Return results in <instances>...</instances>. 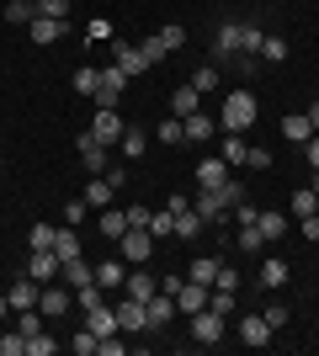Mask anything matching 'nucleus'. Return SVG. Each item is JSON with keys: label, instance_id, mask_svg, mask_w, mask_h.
Instances as JSON below:
<instances>
[{"label": "nucleus", "instance_id": "obj_1", "mask_svg": "<svg viewBox=\"0 0 319 356\" xmlns=\"http://www.w3.org/2000/svg\"><path fill=\"white\" fill-rule=\"evenodd\" d=\"M256 118H261V102H256V96H250V90H229V96H224V112H218V128H224V134H245Z\"/></svg>", "mask_w": 319, "mask_h": 356}, {"label": "nucleus", "instance_id": "obj_2", "mask_svg": "<svg viewBox=\"0 0 319 356\" xmlns=\"http://www.w3.org/2000/svg\"><path fill=\"white\" fill-rule=\"evenodd\" d=\"M117 250H122V261H133V266H144L154 255V234L149 229H128V234L117 239Z\"/></svg>", "mask_w": 319, "mask_h": 356}, {"label": "nucleus", "instance_id": "obj_3", "mask_svg": "<svg viewBox=\"0 0 319 356\" xmlns=\"http://www.w3.org/2000/svg\"><path fill=\"white\" fill-rule=\"evenodd\" d=\"M224 325H229L224 314L197 309V314H192V341H202V346H218V341H224Z\"/></svg>", "mask_w": 319, "mask_h": 356}, {"label": "nucleus", "instance_id": "obj_4", "mask_svg": "<svg viewBox=\"0 0 319 356\" xmlns=\"http://www.w3.org/2000/svg\"><path fill=\"white\" fill-rule=\"evenodd\" d=\"M91 134L96 144H122V118H117V106H96V118H91Z\"/></svg>", "mask_w": 319, "mask_h": 356}, {"label": "nucleus", "instance_id": "obj_5", "mask_svg": "<svg viewBox=\"0 0 319 356\" xmlns=\"http://www.w3.org/2000/svg\"><path fill=\"white\" fill-rule=\"evenodd\" d=\"M69 298H75V287L69 282H43V293H38V309H43V319H59V314H69Z\"/></svg>", "mask_w": 319, "mask_h": 356}, {"label": "nucleus", "instance_id": "obj_6", "mask_svg": "<svg viewBox=\"0 0 319 356\" xmlns=\"http://www.w3.org/2000/svg\"><path fill=\"white\" fill-rule=\"evenodd\" d=\"M122 90H128V74L112 64V70H101V86H96L91 102H96V106H117V102H122Z\"/></svg>", "mask_w": 319, "mask_h": 356}, {"label": "nucleus", "instance_id": "obj_7", "mask_svg": "<svg viewBox=\"0 0 319 356\" xmlns=\"http://www.w3.org/2000/svg\"><path fill=\"white\" fill-rule=\"evenodd\" d=\"M112 48H117V59H112V64H117V70L128 74V80H138V74H149V54H144L138 43H112Z\"/></svg>", "mask_w": 319, "mask_h": 356}, {"label": "nucleus", "instance_id": "obj_8", "mask_svg": "<svg viewBox=\"0 0 319 356\" xmlns=\"http://www.w3.org/2000/svg\"><path fill=\"white\" fill-rule=\"evenodd\" d=\"M75 154L85 160V170L106 176V144H96V134H91V128H85V134H75Z\"/></svg>", "mask_w": 319, "mask_h": 356}, {"label": "nucleus", "instance_id": "obj_9", "mask_svg": "<svg viewBox=\"0 0 319 356\" xmlns=\"http://www.w3.org/2000/svg\"><path fill=\"white\" fill-rule=\"evenodd\" d=\"M112 309H117V325L128 330V335H138V330H149V319H144V303H138V298H112Z\"/></svg>", "mask_w": 319, "mask_h": 356}, {"label": "nucleus", "instance_id": "obj_10", "mask_svg": "<svg viewBox=\"0 0 319 356\" xmlns=\"http://www.w3.org/2000/svg\"><path fill=\"white\" fill-rule=\"evenodd\" d=\"M208 293H213V287H202V282H192V277H186V282L176 287V314H197V309H208Z\"/></svg>", "mask_w": 319, "mask_h": 356}, {"label": "nucleus", "instance_id": "obj_11", "mask_svg": "<svg viewBox=\"0 0 319 356\" xmlns=\"http://www.w3.org/2000/svg\"><path fill=\"white\" fill-rule=\"evenodd\" d=\"M59 271H64V261L54 250H32V261H27V277H32V282H54Z\"/></svg>", "mask_w": 319, "mask_h": 356}, {"label": "nucleus", "instance_id": "obj_12", "mask_svg": "<svg viewBox=\"0 0 319 356\" xmlns=\"http://www.w3.org/2000/svg\"><path fill=\"white\" fill-rule=\"evenodd\" d=\"M144 319H149V330H165L170 319H176V298H170V293H154L149 303H144Z\"/></svg>", "mask_w": 319, "mask_h": 356}, {"label": "nucleus", "instance_id": "obj_13", "mask_svg": "<svg viewBox=\"0 0 319 356\" xmlns=\"http://www.w3.org/2000/svg\"><path fill=\"white\" fill-rule=\"evenodd\" d=\"M85 330H96V335H122V325H117V309H112V303H101V309H91L85 314Z\"/></svg>", "mask_w": 319, "mask_h": 356}, {"label": "nucleus", "instance_id": "obj_14", "mask_svg": "<svg viewBox=\"0 0 319 356\" xmlns=\"http://www.w3.org/2000/svg\"><path fill=\"white\" fill-rule=\"evenodd\" d=\"M240 341L245 346H272V325H266L261 314H245L240 319Z\"/></svg>", "mask_w": 319, "mask_h": 356}, {"label": "nucleus", "instance_id": "obj_15", "mask_svg": "<svg viewBox=\"0 0 319 356\" xmlns=\"http://www.w3.org/2000/svg\"><path fill=\"white\" fill-rule=\"evenodd\" d=\"M122 282H128V266H122L117 255L96 266V287H106V293H122Z\"/></svg>", "mask_w": 319, "mask_h": 356}, {"label": "nucleus", "instance_id": "obj_16", "mask_svg": "<svg viewBox=\"0 0 319 356\" xmlns=\"http://www.w3.org/2000/svg\"><path fill=\"white\" fill-rule=\"evenodd\" d=\"M192 208L202 213V223H218V218H229V208H224V197L213 192V186H202V192H197V202H192Z\"/></svg>", "mask_w": 319, "mask_h": 356}, {"label": "nucleus", "instance_id": "obj_17", "mask_svg": "<svg viewBox=\"0 0 319 356\" xmlns=\"http://www.w3.org/2000/svg\"><path fill=\"white\" fill-rule=\"evenodd\" d=\"M197 106H202V90L192 86V80H186V86L176 90V96H170V118H192Z\"/></svg>", "mask_w": 319, "mask_h": 356}, {"label": "nucleus", "instance_id": "obj_18", "mask_svg": "<svg viewBox=\"0 0 319 356\" xmlns=\"http://www.w3.org/2000/svg\"><path fill=\"white\" fill-rule=\"evenodd\" d=\"M218 266H224L218 255H192V266H186V277H192V282H202V287H213V282H218Z\"/></svg>", "mask_w": 319, "mask_h": 356}, {"label": "nucleus", "instance_id": "obj_19", "mask_svg": "<svg viewBox=\"0 0 319 356\" xmlns=\"http://www.w3.org/2000/svg\"><path fill=\"white\" fill-rule=\"evenodd\" d=\"M38 293H43V282H32V277H22V282H16L11 293H6V298H11V309L22 314V309H38Z\"/></svg>", "mask_w": 319, "mask_h": 356}, {"label": "nucleus", "instance_id": "obj_20", "mask_svg": "<svg viewBox=\"0 0 319 356\" xmlns=\"http://www.w3.org/2000/svg\"><path fill=\"white\" fill-rule=\"evenodd\" d=\"M69 22H54V16H32V43H59Z\"/></svg>", "mask_w": 319, "mask_h": 356}, {"label": "nucleus", "instance_id": "obj_21", "mask_svg": "<svg viewBox=\"0 0 319 356\" xmlns=\"http://www.w3.org/2000/svg\"><path fill=\"white\" fill-rule=\"evenodd\" d=\"M122 293H128V298H138V303H149V298L160 293V287H154V277H149V271H128Z\"/></svg>", "mask_w": 319, "mask_h": 356}, {"label": "nucleus", "instance_id": "obj_22", "mask_svg": "<svg viewBox=\"0 0 319 356\" xmlns=\"http://www.w3.org/2000/svg\"><path fill=\"white\" fill-rule=\"evenodd\" d=\"M282 138H288V144H309V138H314V122H309V112H298V118H282Z\"/></svg>", "mask_w": 319, "mask_h": 356}, {"label": "nucleus", "instance_id": "obj_23", "mask_svg": "<svg viewBox=\"0 0 319 356\" xmlns=\"http://www.w3.org/2000/svg\"><path fill=\"white\" fill-rule=\"evenodd\" d=\"M112 197H117V186L106 176H96L91 186H85V208H112Z\"/></svg>", "mask_w": 319, "mask_h": 356}, {"label": "nucleus", "instance_id": "obj_24", "mask_svg": "<svg viewBox=\"0 0 319 356\" xmlns=\"http://www.w3.org/2000/svg\"><path fill=\"white\" fill-rule=\"evenodd\" d=\"M69 287H85V282H96V266H85V255H75V261H64V271H59Z\"/></svg>", "mask_w": 319, "mask_h": 356}, {"label": "nucleus", "instance_id": "obj_25", "mask_svg": "<svg viewBox=\"0 0 319 356\" xmlns=\"http://www.w3.org/2000/svg\"><path fill=\"white\" fill-rule=\"evenodd\" d=\"M128 229H133V223H128V208H122V213H117V208H106V213H101V234L112 239V245H117Z\"/></svg>", "mask_w": 319, "mask_h": 356}, {"label": "nucleus", "instance_id": "obj_26", "mask_svg": "<svg viewBox=\"0 0 319 356\" xmlns=\"http://www.w3.org/2000/svg\"><path fill=\"white\" fill-rule=\"evenodd\" d=\"M75 303H80V314H91V309H101V303H112V293L96 287V282H85V287H75Z\"/></svg>", "mask_w": 319, "mask_h": 356}, {"label": "nucleus", "instance_id": "obj_27", "mask_svg": "<svg viewBox=\"0 0 319 356\" xmlns=\"http://www.w3.org/2000/svg\"><path fill=\"white\" fill-rule=\"evenodd\" d=\"M261 287H272V293H277V287H288V261H277V255H272V261H261Z\"/></svg>", "mask_w": 319, "mask_h": 356}, {"label": "nucleus", "instance_id": "obj_28", "mask_svg": "<svg viewBox=\"0 0 319 356\" xmlns=\"http://www.w3.org/2000/svg\"><path fill=\"white\" fill-rule=\"evenodd\" d=\"M54 255H59V261H75V255H80V234L69 229V223L54 234Z\"/></svg>", "mask_w": 319, "mask_h": 356}, {"label": "nucleus", "instance_id": "obj_29", "mask_svg": "<svg viewBox=\"0 0 319 356\" xmlns=\"http://www.w3.org/2000/svg\"><path fill=\"white\" fill-rule=\"evenodd\" d=\"M197 181H202V186H224V181H229L224 154H218V160H202V165H197Z\"/></svg>", "mask_w": 319, "mask_h": 356}, {"label": "nucleus", "instance_id": "obj_30", "mask_svg": "<svg viewBox=\"0 0 319 356\" xmlns=\"http://www.w3.org/2000/svg\"><path fill=\"white\" fill-rule=\"evenodd\" d=\"M181 128H186V138H197V144H202V138H208V134H218V128H213V118H208V112H202V106H197V112H192V118H181Z\"/></svg>", "mask_w": 319, "mask_h": 356}, {"label": "nucleus", "instance_id": "obj_31", "mask_svg": "<svg viewBox=\"0 0 319 356\" xmlns=\"http://www.w3.org/2000/svg\"><path fill=\"white\" fill-rule=\"evenodd\" d=\"M176 234H181V239H197L202 234V213L197 208H181V213H176Z\"/></svg>", "mask_w": 319, "mask_h": 356}, {"label": "nucleus", "instance_id": "obj_32", "mask_svg": "<svg viewBox=\"0 0 319 356\" xmlns=\"http://www.w3.org/2000/svg\"><path fill=\"white\" fill-rule=\"evenodd\" d=\"M256 229L266 234V245H272V239H282V234H288V218H282V213H261V218H256Z\"/></svg>", "mask_w": 319, "mask_h": 356}, {"label": "nucleus", "instance_id": "obj_33", "mask_svg": "<svg viewBox=\"0 0 319 356\" xmlns=\"http://www.w3.org/2000/svg\"><path fill=\"white\" fill-rule=\"evenodd\" d=\"M144 149H149V134H144V128H122V154H128V160H138Z\"/></svg>", "mask_w": 319, "mask_h": 356}, {"label": "nucleus", "instance_id": "obj_34", "mask_svg": "<svg viewBox=\"0 0 319 356\" xmlns=\"http://www.w3.org/2000/svg\"><path fill=\"white\" fill-rule=\"evenodd\" d=\"M154 43H160V54H176V48H186V27H176V22H170V27H160V38H154Z\"/></svg>", "mask_w": 319, "mask_h": 356}, {"label": "nucleus", "instance_id": "obj_35", "mask_svg": "<svg viewBox=\"0 0 319 356\" xmlns=\"http://www.w3.org/2000/svg\"><path fill=\"white\" fill-rule=\"evenodd\" d=\"M245 149H250V144H245V134H229V138H224V165H229V170H234V165H245Z\"/></svg>", "mask_w": 319, "mask_h": 356}, {"label": "nucleus", "instance_id": "obj_36", "mask_svg": "<svg viewBox=\"0 0 319 356\" xmlns=\"http://www.w3.org/2000/svg\"><path fill=\"white\" fill-rule=\"evenodd\" d=\"M218 54H240V22H224V27H218Z\"/></svg>", "mask_w": 319, "mask_h": 356}, {"label": "nucleus", "instance_id": "obj_37", "mask_svg": "<svg viewBox=\"0 0 319 356\" xmlns=\"http://www.w3.org/2000/svg\"><path fill=\"white\" fill-rule=\"evenodd\" d=\"M261 43H266V32H261L256 22H245L240 27V54H261Z\"/></svg>", "mask_w": 319, "mask_h": 356}, {"label": "nucleus", "instance_id": "obj_38", "mask_svg": "<svg viewBox=\"0 0 319 356\" xmlns=\"http://www.w3.org/2000/svg\"><path fill=\"white\" fill-rule=\"evenodd\" d=\"M0 356H27V335H22V330H6V335H0Z\"/></svg>", "mask_w": 319, "mask_h": 356}, {"label": "nucleus", "instance_id": "obj_39", "mask_svg": "<svg viewBox=\"0 0 319 356\" xmlns=\"http://www.w3.org/2000/svg\"><path fill=\"white\" fill-rule=\"evenodd\" d=\"M149 234H154V239L176 234V213H170V208H165V213H149Z\"/></svg>", "mask_w": 319, "mask_h": 356}, {"label": "nucleus", "instance_id": "obj_40", "mask_svg": "<svg viewBox=\"0 0 319 356\" xmlns=\"http://www.w3.org/2000/svg\"><path fill=\"white\" fill-rule=\"evenodd\" d=\"M101 86V70H75V96H96Z\"/></svg>", "mask_w": 319, "mask_h": 356}, {"label": "nucleus", "instance_id": "obj_41", "mask_svg": "<svg viewBox=\"0 0 319 356\" xmlns=\"http://www.w3.org/2000/svg\"><path fill=\"white\" fill-rule=\"evenodd\" d=\"M59 351V341H54V335H43V330H38V335H27V356H54Z\"/></svg>", "mask_w": 319, "mask_h": 356}, {"label": "nucleus", "instance_id": "obj_42", "mask_svg": "<svg viewBox=\"0 0 319 356\" xmlns=\"http://www.w3.org/2000/svg\"><path fill=\"white\" fill-rule=\"evenodd\" d=\"M261 59H266V64H282V59H288V43L266 32V43H261Z\"/></svg>", "mask_w": 319, "mask_h": 356}, {"label": "nucleus", "instance_id": "obj_43", "mask_svg": "<svg viewBox=\"0 0 319 356\" xmlns=\"http://www.w3.org/2000/svg\"><path fill=\"white\" fill-rule=\"evenodd\" d=\"M38 16H54V22H69V0H32Z\"/></svg>", "mask_w": 319, "mask_h": 356}, {"label": "nucleus", "instance_id": "obj_44", "mask_svg": "<svg viewBox=\"0 0 319 356\" xmlns=\"http://www.w3.org/2000/svg\"><path fill=\"white\" fill-rule=\"evenodd\" d=\"M32 16H38V6H32V0H11V6H6V22H16V27H22V22H32Z\"/></svg>", "mask_w": 319, "mask_h": 356}, {"label": "nucleus", "instance_id": "obj_45", "mask_svg": "<svg viewBox=\"0 0 319 356\" xmlns=\"http://www.w3.org/2000/svg\"><path fill=\"white\" fill-rule=\"evenodd\" d=\"M213 192L224 197V208H229V213H234V208L245 202V186H240V181H224V186H213Z\"/></svg>", "mask_w": 319, "mask_h": 356}, {"label": "nucleus", "instance_id": "obj_46", "mask_svg": "<svg viewBox=\"0 0 319 356\" xmlns=\"http://www.w3.org/2000/svg\"><path fill=\"white\" fill-rule=\"evenodd\" d=\"M240 245H245L250 255H256V250H266V234H261L256 223H240Z\"/></svg>", "mask_w": 319, "mask_h": 356}, {"label": "nucleus", "instance_id": "obj_47", "mask_svg": "<svg viewBox=\"0 0 319 356\" xmlns=\"http://www.w3.org/2000/svg\"><path fill=\"white\" fill-rule=\"evenodd\" d=\"M319 208V197H314V186H304V192H293V213L298 218H309V213Z\"/></svg>", "mask_w": 319, "mask_h": 356}, {"label": "nucleus", "instance_id": "obj_48", "mask_svg": "<svg viewBox=\"0 0 319 356\" xmlns=\"http://www.w3.org/2000/svg\"><path fill=\"white\" fill-rule=\"evenodd\" d=\"M54 234H59L54 223H32V250H54Z\"/></svg>", "mask_w": 319, "mask_h": 356}, {"label": "nucleus", "instance_id": "obj_49", "mask_svg": "<svg viewBox=\"0 0 319 356\" xmlns=\"http://www.w3.org/2000/svg\"><path fill=\"white\" fill-rule=\"evenodd\" d=\"M181 138H186L181 118H165V122H160V144H181Z\"/></svg>", "mask_w": 319, "mask_h": 356}, {"label": "nucleus", "instance_id": "obj_50", "mask_svg": "<svg viewBox=\"0 0 319 356\" xmlns=\"http://www.w3.org/2000/svg\"><path fill=\"white\" fill-rule=\"evenodd\" d=\"M192 86H197V90H202V96H208V90H213V86H218V64H202V70H197V74H192Z\"/></svg>", "mask_w": 319, "mask_h": 356}, {"label": "nucleus", "instance_id": "obj_51", "mask_svg": "<svg viewBox=\"0 0 319 356\" xmlns=\"http://www.w3.org/2000/svg\"><path fill=\"white\" fill-rule=\"evenodd\" d=\"M208 309L229 319V314H234V293H218V287H213V293H208Z\"/></svg>", "mask_w": 319, "mask_h": 356}, {"label": "nucleus", "instance_id": "obj_52", "mask_svg": "<svg viewBox=\"0 0 319 356\" xmlns=\"http://www.w3.org/2000/svg\"><path fill=\"white\" fill-rule=\"evenodd\" d=\"M245 165H250V170H272V149H245Z\"/></svg>", "mask_w": 319, "mask_h": 356}, {"label": "nucleus", "instance_id": "obj_53", "mask_svg": "<svg viewBox=\"0 0 319 356\" xmlns=\"http://www.w3.org/2000/svg\"><path fill=\"white\" fill-rule=\"evenodd\" d=\"M22 335H38V330H43V309H22Z\"/></svg>", "mask_w": 319, "mask_h": 356}, {"label": "nucleus", "instance_id": "obj_54", "mask_svg": "<svg viewBox=\"0 0 319 356\" xmlns=\"http://www.w3.org/2000/svg\"><path fill=\"white\" fill-rule=\"evenodd\" d=\"M261 319H266V325H272V330H282V325H288V303H272V309L261 314Z\"/></svg>", "mask_w": 319, "mask_h": 356}, {"label": "nucleus", "instance_id": "obj_55", "mask_svg": "<svg viewBox=\"0 0 319 356\" xmlns=\"http://www.w3.org/2000/svg\"><path fill=\"white\" fill-rule=\"evenodd\" d=\"M213 287H218V293H240V277H234L229 266H218V282H213Z\"/></svg>", "mask_w": 319, "mask_h": 356}, {"label": "nucleus", "instance_id": "obj_56", "mask_svg": "<svg viewBox=\"0 0 319 356\" xmlns=\"http://www.w3.org/2000/svg\"><path fill=\"white\" fill-rule=\"evenodd\" d=\"M80 218H85V197H80V202H69V208H64V223H69V229H80Z\"/></svg>", "mask_w": 319, "mask_h": 356}, {"label": "nucleus", "instance_id": "obj_57", "mask_svg": "<svg viewBox=\"0 0 319 356\" xmlns=\"http://www.w3.org/2000/svg\"><path fill=\"white\" fill-rule=\"evenodd\" d=\"M304 160H309V170H319V134L304 144Z\"/></svg>", "mask_w": 319, "mask_h": 356}, {"label": "nucleus", "instance_id": "obj_58", "mask_svg": "<svg viewBox=\"0 0 319 356\" xmlns=\"http://www.w3.org/2000/svg\"><path fill=\"white\" fill-rule=\"evenodd\" d=\"M128 223H133V229H149V208H128Z\"/></svg>", "mask_w": 319, "mask_h": 356}, {"label": "nucleus", "instance_id": "obj_59", "mask_svg": "<svg viewBox=\"0 0 319 356\" xmlns=\"http://www.w3.org/2000/svg\"><path fill=\"white\" fill-rule=\"evenodd\" d=\"M234 218H240V223H256V218H261V208H250V202H240V208H234Z\"/></svg>", "mask_w": 319, "mask_h": 356}, {"label": "nucleus", "instance_id": "obj_60", "mask_svg": "<svg viewBox=\"0 0 319 356\" xmlns=\"http://www.w3.org/2000/svg\"><path fill=\"white\" fill-rule=\"evenodd\" d=\"M309 122H314V134H319V102H314V106H309Z\"/></svg>", "mask_w": 319, "mask_h": 356}, {"label": "nucleus", "instance_id": "obj_61", "mask_svg": "<svg viewBox=\"0 0 319 356\" xmlns=\"http://www.w3.org/2000/svg\"><path fill=\"white\" fill-rule=\"evenodd\" d=\"M6 314H11V298H6V293H0V319H6Z\"/></svg>", "mask_w": 319, "mask_h": 356}, {"label": "nucleus", "instance_id": "obj_62", "mask_svg": "<svg viewBox=\"0 0 319 356\" xmlns=\"http://www.w3.org/2000/svg\"><path fill=\"white\" fill-rule=\"evenodd\" d=\"M314 197H319V170H314Z\"/></svg>", "mask_w": 319, "mask_h": 356}, {"label": "nucleus", "instance_id": "obj_63", "mask_svg": "<svg viewBox=\"0 0 319 356\" xmlns=\"http://www.w3.org/2000/svg\"><path fill=\"white\" fill-rule=\"evenodd\" d=\"M0 154H6V138H0Z\"/></svg>", "mask_w": 319, "mask_h": 356}, {"label": "nucleus", "instance_id": "obj_64", "mask_svg": "<svg viewBox=\"0 0 319 356\" xmlns=\"http://www.w3.org/2000/svg\"><path fill=\"white\" fill-rule=\"evenodd\" d=\"M314 213H319V208H314Z\"/></svg>", "mask_w": 319, "mask_h": 356}]
</instances>
